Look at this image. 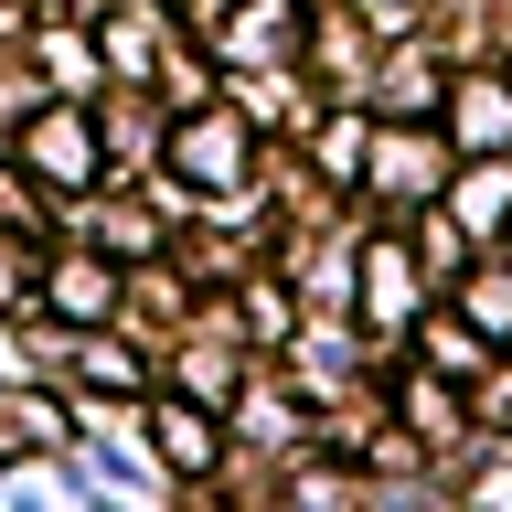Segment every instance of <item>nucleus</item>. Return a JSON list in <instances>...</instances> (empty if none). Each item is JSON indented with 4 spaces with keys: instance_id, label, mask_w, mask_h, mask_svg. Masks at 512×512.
I'll list each match as a JSON object with an SVG mask.
<instances>
[{
    "instance_id": "f257e3e1",
    "label": "nucleus",
    "mask_w": 512,
    "mask_h": 512,
    "mask_svg": "<svg viewBox=\"0 0 512 512\" xmlns=\"http://www.w3.org/2000/svg\"><path fill=\"white\" fill-rule=\"evenodd\" d=\"M459 107H470V118H459V128H470L480 150H491V139H512V96H502V86H470V96H459Z\"/></svg>"
},
{
    "instance_id": "f03ea898",
    "label": "nucleus",
    "mask_w": 512,
    "mask_h": 512,
    "mask_svg": "<svg viewBox=\"0 0 512 512\" xmlns=\"http://www.w3.org/2000/svg\"><path fill=\"white\" fill-rule=\"evenodd\" d=\"M160 459H171V470H203V459H214L203 416H160Z\"/></svg>"
},
{
    "instance_id": "7ed1b4c3",
    "label": "nucleus",
    "mask_w": 512,
    "mask_h": 512,
    "mask_svg": "<svg viewBox=\"0 0 512 512\" xmlns=\"http://www.w3.org/2000/svg\"><path fill=\"white\" fill-rule=\"evenodd\" d=\"M54 310H107V278L96 267H54Z\"/></svg>"
},
{
    "instance_id": "20e7f679",
    "label": "nucleus",
    "mask_w": 512,
    "mask_h": 512,
    "mask_svg": "<svg viewBox=\"0 0 512 512\" xmlns=\"http://www.w3.org/2000/svg\"><path fill=\"white\" fill-rule=\"evenodd\" d=\"M502 203H512V171H470V192H459V214H470V224H491Z\"/></svg>"
}]
</instances>
